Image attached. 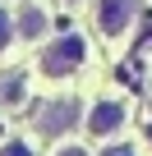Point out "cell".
<instances>
[{"label":"cell","mask_w":152,"mask_h":156,"mask_svg":"<svg viewBox=\"0 0 152 156\" xmlns=\"http://www.w3.org/2000/svg\"><path fill=\"white\" fill-rule=\"evenodd\" d=\"M83 55H88V41H83L79 32H65V37H55V41L46 46V55H42V73L65 78V73H74V69L83 64Z\"/></svg>","instance_id":"cell-1"},{"label":"cell","mask_w":152,"mask_h":156,"mask_svg":"<svg viewBox=\"0 0 152 156\" xmlns=\"http://www.w3.org/2000/svg\"><path fill=\"white\" fill-rule=\"evenodd\" d=\"M138 19V0H97V28L106 37H124Z\"/></svg>","instance_id":"cell-2"},{"label":"cell","mask_w":152,"mask_h":156,"mask_svg":"<svg viewBox=\"0 0 152 156\" xmlns=\"http://www.w3.org/2000/svg\"><path fill=\"white\" fill-rule=\"evenodd\" d=\"M120 124H124V106L120 101H97L92 115H88V133H97V138H111Z\"/></svg>","instance_id":"cell-3"},{"label":"cell","mask_w":152,"mask_h":156,"mask_svg":"<svg viewBox=\"0 0 152 156\" xmlns=\"http://www.w3.org/2000/svg\"><path fill=\"white\" fill-rule=\"evenodd\" d=\"M74 119H79V101H60V106H46V115H42V133H65Z\"/></svg>","instance_id":"cell-4"},{"label":"cell","mask_w":152,"mask_h":156,"mask_svg":"<svg viewBox=\"0 0 152 156\" xmlns=\"http://www.w3.org/2000/svg\"><path fill=\"white\" fill-rule=\"evenodd\" d=\"M46 28H51V19H46L42 5H28V9L19 14V37H42Z\"/></svg>","instance_id":"cell-5"},{"label":"cell","mask_w":152,"mask_h":156,"mask_svg":"<svg viewBox=\"0 0 152 156\" xmlns=\"http://www.w3.org/2000/svg\"><path fill=\"white\" fill-rule=\"evenodd\" d=\"M19 101H23V73L0 78V106H19Z\"/></svg>","instance_id":"cell-6"},{"label":"cell","mask_w":152,"mask_h":156,"mask_svg":"<svg viewBox=\"0 0 152 156\" xmlns=\"http://www.w3.org/2000/svg\"><path fill=\"white\" fill-rule=\"evenodd\" d=\"M9 37H14V19H9L5 9H0V51L9 46Z\"/></svg>","instance_id":"cell-7"},{"label":"cell","mask_w":152,"mask_h":156,"mask_svg":"<svg viewBox=\"0 0 152 156\" xmlns=\"http://www.w3.org/2000/svg\"><path fill=\"white\" fill-rule=\"evenodd\" d=\"M0 156H32V147H28V142H5Z\"/></svg>","instance_id":"cell-8"},{"label":"cell","mask_w":152,"mask_h":156,"mask_svg":"<svg viewBox=\"0 0 152 156\" xmlns=\"http://www.w3.org/2000/svg\"><path fill=\"white\" fill-rule=\"evenodd\" d=\"M55 156H88V151H83V147H60Z\"/></svg>","instance_id":"cell-9"},{"label":"cell","mask_w":152,"mask_h":156,"mask_svg":"<svg viewBox=\"0 0 152 156\" xmlns=\"http://www.w3.org/2000/svg\"><path fill=\"white\" fill-rule=\"evenodd\" d=\"M106 156H134V147H111Z\"/></svg>","instance_id":"cell-10"},{"label":"cell","mask_w":152,"mask_h":156,"mask_svg":"<svg viewBox=\"0 0 152 156\" xmlns=\"http://www.w3.org/2000/svg\"><path fill=\"white\" fill-rule=\"evenodd\" d=\"M69 5H79V0H69Z\"/></svg>","instance_id":"cell-11"}]
</instances>
